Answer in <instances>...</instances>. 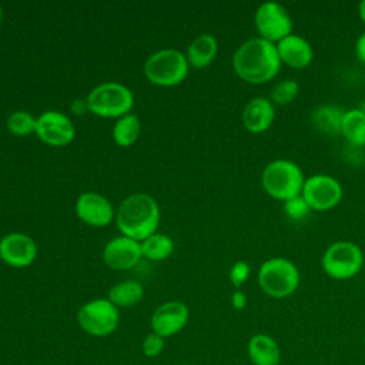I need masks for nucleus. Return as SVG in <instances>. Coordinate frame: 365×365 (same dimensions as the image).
Masks as SVG:
<instances>
[{
    "instance_id": "obj_17",
    "label": "nucleus",
    "mask_w": 365,
    "mask_h": 365,
    "mask_svg": "<svg viewBox=\"0 0 365 365\" xmlns=\"http://www.w3.org/2000/svg\"><path fill=\"white\" fill-rule=\"evenodd\" d=\"M241 120L250 133H264L275 120V106L267 97H254L245 104Z\"/></svg>"
},
{
    "instance_id": "obj_21",
    "label": "nucleus",
    "mask_w": 365,
    "mask_h": 365,
    "mask_svg": "<svg viewBox=\"0 0 365 365\" xmlns=\"http://www.w3.org/2000/svg\"><path fill=\"white\" fill-rule=\"evenodd\" d=\"M341 134L355 148L365 145V114L358 107L345 110Z\"/></svg>"
},
{
    "instance_id": "obj_3",
    "label": "nucleus",
    "mask_w": 365,
    "mask_h": 365,
    "mask_svg": "<svg viewBox=\"0 0 365 365\" xmlns=\"http://www.w3.org/2000/svg\"><path fill=\"white\" fill-rule=\"evenodd\" d=\"M305 177L301 167L288 158H277L268 163L261 174L264 191L278 200L288 201L301 195Z\"/></svg>"
},
{
    "instance_id": "obj_11",
    "label": "nucleus",
    "mask_w": 365,
    "mask_h": 365,
    "mask_svg": "<svg viewBox=\"0 0 365 365\" xmlns=\"http://www.w3.org/2000/svg\"><path fill=\"white\" fill-rule=\"evenodd\" d=\"M34 133L43 143L54 147H63L73 141L76 128L67 115L60 111L48 110L37 117Z\"/></svg>"
},
{
    "instance_id": "obj_34",
    "label": "nucleus",
    "mask_w": 365,
    "mask_h": 365,
    "mask_svg": "<svg viewBox=\"0 0 365 365\" xmlns=\"http://www.w3.org/2000/svg\"><path fill=\"white\" fill-rule=\"evenodd\" d=\"M1 19H3V10H1V6H0V23H1Z\"/></svg>"
},
{
    "instance_id": "obj_29",
    "label": "nucleus",
    "mask_w": 365,
    "mask_h": 365,
    "mask_svg": "<svg viewBox=\"0 0 365 365\" xmlns=\"http://www.w3.org/2000/svg\"><path fill=\"white\" fill-rule=\"evenodd\" d=\"M251 267L245 261H237L230 269V281L235 288H240L250 277Z\"/></svg>"
},
{
    "instance_id": "obj_20",
    "label": "nucleus",
    "mask_w": 365,
    "mask_h": 365,
    "mask_svg": "<svg viewBox=\"0 0 365 365\" xmlns=\"http://www.w3.org/2000/svg\"><path fill=\"white\" fill-rule=\"evenodd\" d=\"M218 50V44L214 36L204 33L197 36L187 50V61L194 68L207 67L215 57Z\"/></svg>"
},
{
    "instance_id": "obj_5",
    "label": "nucleus",
    "mask_w": 365,
    "mask_h": 365,
    "mask_svg": "<svg viewBox=\"0 0 365 365\" xmlns=\"http://www.w3.org/2000/svg\"><path fill=\"white\" fill-rule=\"evenodd\" d=\"M364 265V252L352 241L341 240L327 247L321 257L322 271L332 279L354 278Z\"/></svg>"
},
{
    "instance_id": "obj_8",
    "label": "nucleus",
    "mask_w": 365,
    "mask_h": 365,
    "mask_svg": "<svg viewBox=\"0 0 365 365\" xmlns=\"http://www.w3.org/2000/svg\"><path fill=\"white\" fill-rule=\"evenodd\" d=\"M77 321L80 328L93 336H108L113 334L120 322L118 308L110 302L108 298H98L86 302L78 314Z\"/></svg>"
},
{
    "instance_id": "obj_26",
    "label": "nucleus",
    "mask_w": 365,
    "mask_h": 365,
    "mask_svg": "<svg viewBox=\"0 0 365 365\" xmlns=\"http://www.w3.org/2000/svg\"><path fill=\"white\" fill-rule=\"evenodd\" d=\"M36 120L37 118H34L30 113L19 110V111L11 113L7 117L6 127L11 134H14L17 137H24V135L36 131Z\"/></svg>"
},
{
    "instance_id": "obj_6",
    "label": "nucleus",
    "mask_w": 365,
    "mask_h": 365,
    "mask_svg": "<svg viewBox=\"0 0 365 365\" xmlns=\"http://www.w3.org/2000/svg\"><path fill=\"white\" fill-rule=\"evenodd\" d=\"M134 104L131 90L120 83L108 81L94 87L87 97L88 110L104 118L123 117L130 113Z\"/></svg>"
},
{
    "instance_id": "obj_33",
    "label": "nucleus",
    "mask_w": 365,
    "mask_h": 365,
    "mask_svg": "<svg viewBox=\"0 0 365 365\" xmlns=\"http://www.w3.org/2000/svg\"><path fill=\"white\" fill-rule=\"evenodd\" d=\"M358 108H359V110H361V111H362V113H364V114H365V100H364V101H362V103H361V106H359V107H358Z\"/></svg>"
},
{
    "instance_id": "obj_14",
    "label": "nucleus",
    "mask_w": 365,
    "mask_h": 365,
    "mask_svg": "<svg viewBox=\"0 0 365 365\" xmlns=\"http://www.w3.org/2000/svg\"><path fill=\"white\" fill-rule=\"evenodd\" d=\"M77 217L91 227H106L114 217L110 201L97 192H83L76 202Z\"/></svg>"
},
{
    "instance_id": "obj_27",
    "label": "nucleus",
    "mask_w": 365,
    "mask_h": 365,
    "mask_svg": "<svg viewBox=\"0 0 365 365\" xmlns=\"http://www.w3.org/2000/svg\"><path fill=\"white\" fill-rule=\"evenodd\" d=\"M284 211L291 220L301 221L308 217V214L311 212V208L308 207V204L302 198V195H298V197H294L284 202Z\"/></svg>"
},
{
    "instance_id": "obj_9",
    "label": "nucleus",
    "mask_w": 365,
    "mask_h": 365,
    "mask_svg": "<svg viewBox=\"0 0 365 365\" xmlns=\"http://www.w3.org/2000/svg\"><path fill=\"white\" fill-rule=\"evenodd\" d=\"M254 24L258 37L277 44L292 33V17L285 6L277 1L259 4L254 14Z\"/></svg>"
},
{
    "instance_id": "obj_2",
    "label": "nucleus",
    "mask_w": 365,
    "mask_h": 365,
    "mask_svg": "<svg viewBox=\"0 0 365 365\" xmlns=\"http://www.w3.org/2000/svg\"><path fill=\"white\" fill-rule=\"evenodd\" d=\"M118 230L128 238L144 241L154 231L160 222V208L157 201L143 192L128 195L118 207L115 215Z\"/></svg>"
},
{
    "instance_id": "obj_25",
    "label": "nucleus",
    "mask_w": 365,
    "mask_h": 365,
    "mask_svg": "<svg viewBox=\"0 0 365 365\" xmlns=\"http://www.w3.org/2000/svg\"><path fill=\"white\" fill-rule=\"evenodd\" d=\"M298 93L299 84L294 78H284L271 87L268 98L274 106H288L298 97Z\"/></svg>"
},
{
    "instance_id": "obj_7",
    "label": "nucleus",
    "mask_w": 365,
    "mask_h": 365,
    "mask_svg": "<svg viewBox=\"0 0 365 365\" xmlns=\"http://www.w3.org/2000/svg\"><path fill=\"white\" fill-rule=\"evenodd\" d=\"M144 74L153 84L164 87L177 86L188 74L187 57L174 48L160 50L147 58Z\"/></svg>"
},
{
    "instance_id": "obj_12",
    "label": "nucleus",
    "mask_w": 365,
    "mask_h": 365,
    "mask_svg": "<svg viewBox=\"0 0 365 365\" xmlns=\"http://www.w3.org/2000/svg\"><path fill=\"white\" fill-rule=\"evenodd\" d=\"M188 307L181 301H168L158 305L150 319L153 332L163 338L178 334L188 322Z\"/></svg>"
},
{
    "instance_id": "obj_24",
    "label": "nucleus",
    "mask_w": 365,
    "mask_h": 365,
    "mask_svg": "<svg viewBox=\"0 0 365 365\" xmlns=\"http://www.w3.org/2000/svg\"><path fill=\"white\" fill-rule=\"evenodd\" d=\"M174 251V242L168 235L164 234H153L144 241H141V254L143 257L161 261L168 258Z\"/></svg>"
},
{
    "instance_id": "obj_22",
    "label": "nucleus",
    "mask_w": 365,
    "mask_h": 365,
    "mask_svg": "<svg viewBox=\"0 0 365 365\" xmlns=\"http://www.w3.org/2000/svg\"><path fill=\"white\" fill-rule=\"evenodd\" d=\"M144 297V288L138 281L127 279L115 284L108 291V299L117 308H127L138 304Z\"/></svg>"
},
{
    "instance_id": "obj_15",
    "label": "nucleus",
    "mask_w": 365,
    "mask_h": 365,
    "mask_svg": "<svg viewBox=\"0 0 365 365\" xmlns=\"http://www.w3.org/2000/svg\"><path fill=\"white\" fill-rule=\"evenodd\" d=\"M141 257V242L125 235L108 241L103 251L106 265L113 269H128L134 267Z\"/></svg>"
},
{
    "instance_id": "obj_13",
    "label": "nucleus",
    "mask_w": 365,
    "mask_h": 365,
    "mask_svg": "<svg viewBox=\"0 0 365 365\" xmlns=\"http://www.w3.org/2000/svg\"><path fill=\"white\" fill-rule=\"evenodd\" d=\"M37 255V245L31 237L10 232L0 240V259L14 268L29 267Z\"/></svg>"
},
{
    "instance_id": "obj_32",
    "label": "nucleus",
    "mask_w": 365,
    "mask_h": 365,
    "mask_svg": "<svg viewBox=\"0 0 365 365\" xmlns=\"http://www.w3.org/2000/svg\"><path fill=\"white\" fill-rule=\"evenodd\" d=\"M358 14H359V19L361 21L365 24V0H362L358 6Z\"/></svg>"
},
{
    "instance_id": "obj_31",
    "label": "nucleus",
    "mask_w": 365,
    "mask_h": 365,
    "mask_svg": "<svg viewBox=\"0 0 365 365\" xmlns=\"http://www.w3.org/2000/svg\"><path fill=\"white\" fill-rule=\"evenodd\" d=\"M355 54L358 60L365 64V31H362L355 41Z\"/></svg>"
},
{
    "instance_id": "obj_18",
    "label": "nucleus",
    "mask_w": 365,
    "mask_h": 365,
    "mask_svg": "<svg viewBox=\"0 0 365 365\" xmlns=\"http://www.w3.org/2000/svg\"><path fill=\"white\" fill-rule=\"evenodd\" d=\"M247 355L252 365H279L281 348L268 334H255L248 339Z\"/></svg>"
},
{
    "instance_id": "obj_10",
    "label": "nucleus",
    "mask_w": 365,
    "mask_h": 365,
    "mask_svg": "<svg viewBox=\"0 0 365 365\" xmlns=\"http://www.w3.org/2000/svg\"><path fill=\"white\" fill-rule=\"evenodd\" d=\"M301 195L311 211H328L339 204L344 190L335 177L328 174H312L305 178Z\"/></svg>"
},
{
    "instance_id": "obj_23",
    "label": "nucleus",
    "mask_w": 365,
    "mask_h": 365,
    "mask_svg": "<svg viewBox=\"0 0 365 365\" xmlns=\"http://www.w3.org/2000/svg\"><path fill=\"white\" fill-rule=\"evenodd\" d=\"M141 123L135 114H125L117 120L113 128V138L120 147H128L135 143L140 135Z\"/></svg>"
},
{
    "instance_id": "obj_28",
    "label": "nucleus",
    "mask_w": 365,
    "mask_h": 365,
    "mask_svg": "<svg viewBox=\"0 0 365 365\" xmlns=\"http://www.w3.org/2000/svg\"><path fill=\"white\" fill-rule=\"evenodd\" d=\"M164 338L155 332H150L143 341V354L147 358L158 356L164 349Z\"/></svg>"
},
{
    "instance_id": "obj_30",
    "label": "nucleus",
    "mask_w": 365,
    "mask_h": 365,
    "mask_svg": "<svg viewBox=\"0 0 365 365\" xmlns=\"http://www.w3.org/2000/svg\"><path fill=\"white\" fill-rule=\"evenodd\" d=\"M231 305H232V308L237 309V311L244 309L245 305H247V297H245V294H244L242 291L237 289V291L231 295Z\"/></svg>"
},
{
    "instance_id": "obj_35",
    "label": "nucleus",
    "mask_w": 365,
    "mask_h": 365,
    "mask_svg": "<svg viewBox=\"0 0 365 365\" xmlns=\"http://www.w3.org/2000/svg\"><path fill=\"white\" fill-rule=\"evenodd\" d=\"M180 365H190V364H180Z\"/></svg>"
},
{
    "instance_id": "obj_16",
    "label": "nucleus",
    "mask_w": 365,
    "mask_h": 365,
    "mask_svg": "<svg viewBox=\"0 0 365 365\" xmlns=\"http://www.w3.org/2000/svg\"><path fill=\"white\" fill-rule=\"evenodd\" d=\"M275 46L281 63L289 68L302 70L308 67L314 58V48L311 43L299 34L291 33Z\"/></svg>"
},
{
    "instance_id": "obj_19",
    "label": "nucleus",
    "mask_w": 365,
    "mask_h": 365,
    "mask_svg": "<svg viewBox=\"0 0 365 365\" xmlns=\"http://www.w3.org/2000/svg\"><path fill=\"white\" fill-rule=\"evenodd\" d=\"M345 110L335 104H321L311 113V123L317 131L335 137L341 134Z\"/></svg>"
},
{
    "instance_id": "obj_36",
    "label": "nucleus",
    "mask_w": 365,
    "mask_h": 365,
    "mask_svg": "<svg viewBox=\"0 0 365 365\" xmlns=\"http://www.w3.org/2000/svg\"><path fill=\"white\" fill-rule=\"evenodd\" d=\"M364 345H365V335H364Z\"/></svg>"
},
{
    "instance_id": "obj_1",
    "label": "nucleus",
    "mask_w": 365,
    "mask_h": 365,
    "mask_svg": "<svg viewBox=\"0 0 365 365\" xmlns=\"http://www.w3.org/2000/svg\"><path fill=\"white\" fill-rule=\"evenodd\" d=\"M281 66L277 46L261 37L244 41L232 56L234 71L250 84H265L274 80Z\"/></svg>"
},
{
    "instance_id": "obj_4",
    "label": "nucleus",
    "mask_w": 365,
    "mask_h": 365,
    "mask_svg": "<svg viewBox=\"0 0 365 365\" xmlns=\"http://www.w3.org/2000/svg\"><path fill=\"white\" fill-rule=\"evenodd\" d=\"M261 291L275 299L292 295L299 287L301 274L298 267L288 258L272 257L265 259L257 274Z\"/></svg>"
}]
</instances>
